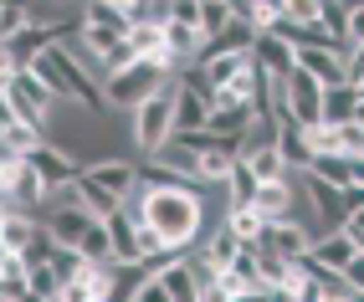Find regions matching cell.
I'll use <instances>...</instances> for the list:
<instances>
[{
  "instance_id": "1",
  "label": "cell",
  "mask_w": 364,
  "mask_h": 302,
  "mask_svg": "<svg viewBox=\"0 0 364 302\" xmlns=\"http://www.w3.org/2000/svg\"><path fill=\"white\" fill-rule=\"evenodd\" d=\"M124 205L149 225L175 257L196 251L200 236H205V185L200 180H185V185H144V180H134Z\"/></svg>"
},
{
  "instance_id": "2",
  "label": "cell",
  "mask_w": 364,
  "mask_h": 302,
  "mask_svg": "<svg viewBox=\"0 0 364 302\" xmlns=\"http://www.w3.org/2000/svg\"><path fill=\"white\" fill-rule=\"evenodd\" d=\"M31 67L41 72V82L52 87V92L62 97V103H82V108H92V113H103V108H108V97H103V82L92 77V67H82V62L72 57L62 41L41 46V52L31 57Z\"/></svg>"
},
{
  "instance_id": "3",
  "label": "cell",
  "mask_w": 364,
  "mask_h": 302,
  "mask_svg": "<svg viewBox=\"0 0 364 302\" xmlns=\"http://www.w3.org/2000/svg\"><path fill=\"white\" fill-rule=\"evenodd\" d=\"M175 72H169L159 57H134L124 72H113V77L103 82V97H108V108H124V113H134L149 92H159Z\"/></svg>"
},
{
  "instance_id": "4",
  "label": "cell",
  "mask_w": 364,
  "mask_h": 302,
  "mask_svg": "<svg viewBox=\"0 0 364 302\" xmlns=\"http://www.w3.org/2000/svg\"><path fill=\"white\" fill-rule=\"evenodd\" d=\"M169 134H175V77H169L159 92H149V97L134 108V129H129V139H134L139 154H154V149H159Z\"/></svg>"
},
{
  "instance_id": "5",
  "label": "cell",
  "mask_w": 364,
  "mask_h": 302,
  "mask_svg": "<svg viewBox=\"0 0 364 302\" xmlns=\"http://www.w3.org/2000/svg\"><path fill=\"white\" fill-rule=\"evenodd\" d=\"M277 118H293V123H303V129L323 123V82L313 77V72L293 67L277 82Z\"/></svg>"
},
{
  "instance_id": "6",
  "label": "cell",
  "mask_w": 364,
  "mask_h": 302,
  "mask_svg": "<svg viewBox=\"0 0 364 302\" xmlns=\"http://www.w3.org/2000/svg\"><path fill=\"white\" fill-rule=\"evenodd\" d=\"M0 92H6L11 113H21V118H36V123H46V113H52V108L62 103V97L41 82V72H36V67H16Z\"/></svg>"
},
{
  "instance_id": "7",
  "label": "cell",
  "mask_w": 364,
  "mask_h": 302,
  "mask_svg": "<svg viewBox=\"0 0 364 302\" xmlns=\"http://www.w3.org/2000/svg\"><path fill=\"white\" fill-rule=\"evenodd\" d=\"M129 26H134V21L118 11V6H108V0H87V11L77 21V36H82V46H87L92 57H103L113 41L129 36Z\"/></svg>"
},
{
  "instance_id": "8",
  "label": "cell",
  "mask_w": 364,
  "mask_h": 302,
  "mask_svg": "<svg viewBox=\"0 0 364 302\" xmlns=\"http://www.w3.org/2000/svg\"><path fill=\"white\" fill-rule=\"evenodd\" d=\"M26 159L36 164V174H41V185H46V190H62V185H72V180L82 174V159H77V154H67V149H57L52 139H41Z\"/></svg>"
},
{
  "instance_id": "9",
  "label": "cell",
  "mask_w": 364,
  "mask_h": 302,
  "mask_svg": "<svg viewBox=\"0 0 364 302\" xmlns=\"http://www.w3.org/2000/svg\"><path fill=\"white\" fill-rule=\"evenodd\" d=\"M252 62H257L272 82H282L287 72L298 67V52H293V41H287V36H277L272 26H262V31H257V41H252Z\"/></svg>"
},
{
  "instance_id": "10",
  "label": "cell",
  "mask_w": 364,
  "mask_h": 302,
  "mask_svg": "<svg viewBox=\"0 0 364 302\" xmlns=\"http://www.w3.org/2000/svg\"><path fill=\"white\" fill-rule=\"evenodd\" d=\"M303 195H308V205L318 210V220H323V231L328 225H344V190H338L333 180H323V174H313V169H303Z\"/></svg>"
},
{
  "instance_id": "11",
  "label": "cell",
  "mask_w": 364,
  "mask_h": 302,
  "mask_svg": "<svg viewBox=\"0 0 364 302\" xmlns=\"http://www.w3.org/2000/svg\"><path fill=\"white\" fill-rule=\"evenodd\" d=\"M313 257H318L323 266H333V271H344L349 266V257H354V251H359V241H354V231H349V225H328V231H318V236H313Z\"/></svg>"
},
{
  "instance_id": "12",
  "label": "cell",
  "mask_w": 364,
  "mask_h": 302,
  "mask_svg": "<svg viewBox=\"0 0 364 302\" xmlns=\"http://www.w3.org/2000/svg\"><path fill=\"white\" fill-rule=\"evenodd\" d=\"M82 174H87L92 185L113 190V195H129V190H134V180H139V164L118 159V154H108V159H92V164H82Z\"/></svg>"
},
{
  "instance_id": "13",
  "label": "cell",
  "mask_w": 364,
  "mask_h": 302,
  "mask_svg": "<svg viewBox=\"0 0 364 302\" xmlns=\"http://www.w3.org/2000/svg\"><path fill=\"white\" fill-rule=\"evenodd\" d=\"M293 52H298V67L313 72L323 87L328 82H349L344 77V52H328V46H293Z\"/></svg>"
},
{
  "instance_id": "14",
  "label": "cell",
  "mask_w": 364,
  "mask_h": 302,
  "mask_svg": "<svg viewBox=\"0 0 364 302\" xmlns=\"http://www.w3.org/2000/svg\"><path fill=\"white\" fill-rule=\"evenodd\" d=\"M277 154L287 159V169H293V174H303V169L313 164V144H308V129H303V123L282 118V129H277Z\"/></svg>"
},
{
  "instance_id": "15",
  "label": "cell",
  "mask_w": 364,
  "mask_h": 302,
  "mask_svg": "<svg viewBox=\"0 0 364 302\" xmlns=\"http://www.w3.org/2000/svg\"><path fill=\"white\" fill-rule=\"evenodd\" d=\"M154 276H159V287H164L169 302H190V297H196V276H190V261L185 257H164Z\"/></svg>"
},
{
  "instance_id": "16",
  "label": "cell",
  "mask_w": 364,
  "mask_h": 302,
  "mask_svg": "<svg viewBox=\"0 0 364 302\" xmlns=\"http://www.w3.org/2000/svg\"><path fill=\"white\" fill-rule=\"evenodd\" d=\"M46 139V129H41V123L36 118H21V113H11L6 123H0V144H6V149H16V154H31V149Z\"/></svg>"
},
{
  "instance_id": "17",
  "label": "cell",
  "mask_w": 364,
  "mask_h": 302,
  "mask_svg": "<svg viewBox=\"0 0 364 302\" xmlns=\"http://www.w3.org/2000/svg\"><path fill=\"white\" fill-rule=\"evenodd\" d=\"M144 159H154V164H164V169H175V174H185V180H196V149H190L180 134H169L154 154H144Z\"/></svg>"
},
{
  "instance_id": "18",
  "label": "cell",
  "mask_w": 364,
  "mask_h": 302,
  "mask_svg": "<svg viewBox=\"0 0 364 302\" xmlns=\"http://www.w3.org/2000/svg\"><path fill=\"white\" fill-rule=\"evenodd\" d=\"M72 190H77V205H82V210H92L98 220H108L118 205H124V195H113V190H103V185H92L87 174H77V180H72Z\"/></svg>"
},
{
  "instance_id": "19",
  "label": "cell",
  "mask_w": 364,
  "mask_h": 302,
  "mask_svg": "<svg viewBox=\"0 0 364 302\" xmlns=\"http://www.w3.org/2000/svg\"><path fill=\"white\" fill-rule=\"evenodd\" d=\"M241 246H247V241H241V236L231 231L226 220L215 225V231H205V236H200V251H205V257H210L215 266H221V271H226V266L236 261V251H241Z\"/></svg>"
},
{
  "instance_id": "20",
  "label": "cell",
  "mask_w": 364,
  "mask_h": 302,
  "mask_svg": "<svg viewBox=\"0 0 364 302\" xmlns=\"http://www.w3.org/2000/svg\"><path fill=\"white\" fill-rule=\"evenodd\" d=\"M359 108V87L354 82H328L323 87V123H349Z\"/></svg>"
},
{
  "instance_id": "21",
  "label": "cell",
  "mask_w": 364,
  "mask_h": 302,
  "mask_svg": "<svg viewBox=\"0 0 364 302\" xmlns=\"http://www.w3.org/2000/svg\"><path fill=\"white\" fill-rule=\"evenodd\" d=\"M257 190H262L257 169L236 154V164H231V174H226V205H252V200H257Z\"/></svg>"
},
{
  "instance_id": "22",
  "label": "cell",
  "mask_w": 364,
  "mask_h": 302,
  "mask_svg": "<svg viewBox=\"0 0 364 302\" xmlns=\"http://www.w3.org/2000/svg\"><path fill=\"white\" fill-rule=\"evenodd\" d=\"M72 246H77L87 261H113V236H108V220H92V225H87V231H82L77 241H72Z\"/></svg>"
},
{
  "instance_id": "23",
  "label": "cell",
  "mask_w": 364,
  "mask_h": 302,
  "mask_svg": "<svg viewBox=\"0 0 364 302\" xmlns=\"http://www.w3.org/2000/svg\"><path fill=\"white\" fill-rule=\"evenodd\" d=\"M226 225H231L241 241H257V236L267 231V215H262L257 205H226Z\"/></svg>"
},
{
  "instance_id": "24",
  "label": "cell",
  "mask_w": 364,
  "mask_h": 302,
  "mask_svg": "<svg viewBox=\"0 0 364 302\" xmlns=\"http://www.w3.org/2000/svg\"><path fill=\"white\" fill-rule=\"evenodd\" d=\"M26 276H31V297L62 302V276H57V266L46 261V257H41V261H31V271H26Z\"/></svg>"
},
{
  "instance_id": "25",
  "label": "cell",
  "mask_w": 364,
  "mask_h": 302,
  "mask_svg": "<svg viewBox=\"0 0 364 302\" xmlns=\"http://www.w3.org/2000/svg\"><path fill=\"white\" fill-rule=\"evenodd\" d=\"M129 41L139 57H159L164 52V26H154V21H134L129 26Z\"/></svg>"
},
{
  "instance_id": "26",
  "label": "cell",
  "mask_w": 364,
  "mask_h": 302,
  "mask_svg": "<svg viewBox=\"0 0 364 302\" xmlns=\"http://www.w3.org/2000/svg\"><path fill=\"white\" fill-rule=\"evenodd\" d=\"M241 159L257 169V180H282V174H293V169H287V159L277 154V144H272V149H257V154H241Z\"/></svg>"
},
{
  "instance_id": "27",
  "label": "cell",
  "mask_w": 364,
  "mask_h": 302,
  "mask_svg": "<svg viewBox=\"0 0 364 302\" xmlns=\"http://www.w3.org/2000/svg\"><path fill=\"white\" fill-rule=\"evenodd\" d=\"M313 154H344V139H338V123H313L308 129Z\"/></svg>"
},
{
  "instance_id": "28",
  "label": "cell",
  "mask_w": 364,
  "mask_h": 302,
  "mask_svg": "<svg viewBox=\"0 0 364 302\" xmlns=\"http://www.w3.org/2000/svg\"><path fill=\"white\" fill-rule=\"evenodd\" d=\"M226 21H231V0H200V31L205 36L226 31Z\"/></svg>"
},
{
  "instance_id": "29",
  "label": "cell",
  "mask_w": 364,
  "mask_h": 302,
  "mask_svg": "<svg viewBox=\"0 0 364 302\" xmlns=\"http://www.w3.org/2000/svg\"><path fill=\"white\" fill-rule=\"evenodd\" d=\"M129 21H154V26H164L169 21V0H129Z\"/></svg>"
},
{
  "instance_id": "30",
  "label": "cell",
  "mask_w": 364,
  "mask_h": 302,
  "mask_svg": "<svg viewBox=\"0 0 364 302\" xmlns=\"http://www.w3.org/2000/svg\"><path fill=\"white\" fill-rule=\"evenodd\" d=\"M338 139H344V154H359V149H364V123L359 118L338 123Z\"/></svg>"
},
{
  "instance_id": "31",
  "label": "cell",
  "mask_w": 364,
  "mask_h": 302,
  "mask_svg": "<svg viewBox=\"0 0 364 302\" xmlns=\"http://www.w3.org/2000/svg\"><path fill=\"white\" fill-rule=\"evenodd\" d=\"M344 282L354 287V297H364V246L349 257V266H344Z\"/></svg>"
},
{
  "instance_id": "32",
  "label": "cell",
  "mask_w": 364,
  "mask_h": 302,
  "mask_svg": "<svg viewBox=\"0 0 364 302\" xmlns=\"http://www.w3.org/2000/svg\"><path fill=\"white\" fill-rule=\"evenodd\" d=\"M169 16L185 26H200V0H169Z\"/></svg>"
},
{
  "instance_id": "33",
  "label": "cell",
  "mask_w": 364,
  "mask_h": 302,
  "mask_svg": "<svg viewBox=\"0 0 364 302\" xmlns=\"http://www.w3.org/2000/svg\"><path fill=\"white\" fill-rule=\"evenodd\" d=\"M344 77H349V82L364 77V41H354L349 52H344Z\"/></svg>"
},
{
  "instance_id": "34",
  "label": "cell",
  "mask_w": 364,
  "mask_h": 302,
  "mask_svg": "<svg viewBox=\"0 0 364 302\" xmlns=\"http://www.w3.org/2000/svg\"><path fill=\"white\" fill-rule=\"evenodd\" d=\"M282 16H293V21H313V16H318V0H282Z\"/></svg>"
},
{
  "instance_id": "35",
  "label": "cell",
  "mask_w": 364,
  "mask_h": 302,
  "mask_svg": "<svg viewBox=\"0 0 364 302\" xmlns=\"http://www.w3.org/2000/svg\"><path fill=\"white\" fill-rule=\"evenodd\" d=\"M349 41H364V6H354L349 11V31H344Z\"/></svg>"
},
{
  "instance_id": "36",
  "label": "cell",
  "mask_w": 364,
  "mask_h": 302,
  "mask_svg": "<svg viewBox=\"0 0 364 302\" xmlns=\"http://www.w3.org/2000/svg\"><path fill=\"white\" fill-rule=\"evenodd\" d=\"M359 205H364V185H349V190H344V210H359ZM344 220H349V215H344Z\"/></svg>"
},
{
  "instance_id": "37",
  "label": "cell",
  "mask_w": 364,
  "mask_h": 302,
  "mask_svg": "<svg viewBox=\"0 0 364 302\" xmlns=\"http://www.w3.org/2000/svg\"><path fill=\"white\" fill-rule=\"evenodd\" d=\"M344 225L354 231V241H364V205H359V210H349V220H344Z\"/></svg>"
},
{
  "instance_id": "38",
  "label": "cell",
  "mask_w": 364,
  "mask_h": 302,
  "mask_svg": "<svg viewBox=\"0 0 364 302\" xmlns=\"http://www.w3.org/2000/svg\"><path fill=\"white\" fill-rule=\"evenodd\" d=\"M338 6H344V11H354V6H364V0H338Z\"/></svg>"
},
{
  "instance_id": "39",
  "label": "cell",
  "mask_w": 364,
  "mask_h": 302,
  "mask_svg": "<svg viewBox=\"0 0 364 302\" xmlns=\"http://www.w3.org/2000/svg\"><path fill=\"white\" fill-rule=\"evenodd\" d=\"M0 6H31V0H0Z\"/></svg>"
},
{
  "instance_id": "40",
  "label": "cell",
  "mask_w": 364,
  "mask_h": 302,
  "mask_svg": "<svg viewBox=\"0 0 364 302\" xmlns=\"http://www.w3.org/2000/svg\"><path fill=\"white\" fill-rule=\"evenodd\" d=\"M0 215H6V200H0Z\"/></svg>"
},
{
  "instance_id": "41",
  "label": "cell",
  "mask_w": 364,
  "mask_h": 302,
  "mask_svg": "<svg viewBox=\"0 0 364 302\" xmlns=\"http://www.w3.org/2000/svg\"><path fill=\"white\" fill-rule=\"evenodd\" d=\"M359 154H364V149H359Z\"/></svg>"
}]
</instances>
